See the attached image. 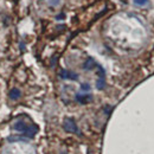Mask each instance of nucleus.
Here are the masks:
<instances>
[{
    "instance_id": "obj_1",
    "label": "nucleus",
    "mask_w": 154,
    "mask_h": 154,
    "mask_svg": "<svg viewBox=\"0 0 154 154\" xmlns=\"http://www.w3.org/2000/svg\"><path fill=\"white\" fill-rule=\"evenodd\" d=\"M63 127L67 132L69 133H75V134H79V131H78V127L76 125V122L74 121V119H65L64 120V123H63Z\"/></svg>"
},
{
    "instance_id": "obj_2",
    "label": "nucleus",
    "mask_w": 154,
    "mask_h": 154,
    "mask_svg": "<svg viewBox=\"0 0 154 154\" xmlns=\"http://www.w3.org/2000/svg\"><path fill=\"white\" fill-rule=\"evenodd\" d=\"M60 77L64 78V79H71V81H76L78 78V75L72 72V71H69V70H62L60 71Z\"/></svg>"
},
{
    "instance_id": "obj_3",
    "label": "nucleus",
    "mask_w": 154,
    "mask_h": 154,
    "mask_svg": "<svg viewBox=\"0 0 154 154\" xmlns=\"http://www.w3.org/2000/svg\"><path fill=\"white\" fill-rule=\"evenodd\" d=\"M13 128H14L16 131H18V132H23V133H25L26 129L28 128V126L26 125V123H25L24 121H18V122H16L14 125H13Z\"/></svg>"
},
{
    "instance_id": "obj_4",
    "label": "nucleus",
    "mask_w": 154,
    "mask_h": 154,
    "mask_svg": "<svg viewBox=\"0 0 154 154\" xmlns=\"http://www.w3.org/2000/svg\"><path fill=\"white\" fill-rule=\"evenodd\" d=\"M37 132H38V127L33 125V126H28V128L26 129V132H25L24 134H25V136H27V138H33Z\"/></svg>"
},
{
    "instance_id": "obj_5",
    "label": "nucleus",
    "mask_w": 154,
    "mask_h": 154,
    "mask_svg": "<svg viewBox=\"0 0 154 154\" xmlns=\"http://www.w3.org/2000/svg\"><path fill=\"white\" fill-rule=\"evenodd\" d=\"M95 67H97V64L95 63V60L92 59V58H88V59L85 60V63L83 64V68H84L85 70H92Z\"/></svg>"
},
{
    "instance_id": "obj_6",
    "label": "nucleus",
    "mask_w": 154,
    "mask_h": 154,
    "mask_svg": "<svg viewBox=\"0 0 154 154\" xmlns=\"http://www.w3.org/2000/svg\"><path fill=\"white\" fill-rule=\"evenodd\" d=\"M92 100V96L91 95H76V101L79 102V103H88Z\"/></svg>"
},
{
    "instance_id": "obj_7",
    "label": "nucleus",
    "mask_w": 154,
    "mask_h": 154,
    "mask_svg": "<svg viewBox=\"0 0 154 154\" xmlns=\"http://www.w3.org/2000/svg\"><path fill=\"white\" fill-rule=\"evenodd\" d=\"M9 95H10V99H11V100H18V99H20V96H21V92H20L19 89L13 88V89L10 91Z\"/></svg>"
},
{
    "instance_id": "obj_8",
    "label": "nucleus",
    "mask_w": 154,
    "mask_h": 154,
    "mask_svg": "<svg viewBox=\"0 0 154 154\" xmlns=\"http://www.w3.org/2000/svg\"><path fill=\"white\" fill-rule=\"evenodd\" d=\"M96 87H97V89H100V90H102V89L106 87L104 77H100V78H99V81H97V83H96Z\"/></svg>"
},
{
    "instance_id": "obj_9",
    "label": "nucleus",
    "mask_w": 154,
    "mask_h": 154,
    "mask_svg": "<svg viewBox=\"0 0 154 154\" xmlns=\"http://www.w3.org/2000/svg\"><path fill=\"white\" fill-rule=\"evenodd\" d=\"M149 3V0H134V4H136L138 6H145Z\"/></svg>"
},
{
    "instance_id": "obj_10",
    "label": "nucleus",
    "mask_w": 154,
    "mask_h": 154,
    "mask_svg": "<svg viewBox=\"0 0 154 154\" xmlns=\"http://www.w3.org/2000/svg\"><path fill=\"white\" fill-rule=\"evenodd\" d=\"M81 88H82V90H84V91H88V90L90 89V85H89L88 83H83V84L81 85Z\"/></svg>"
}]
</instances>
